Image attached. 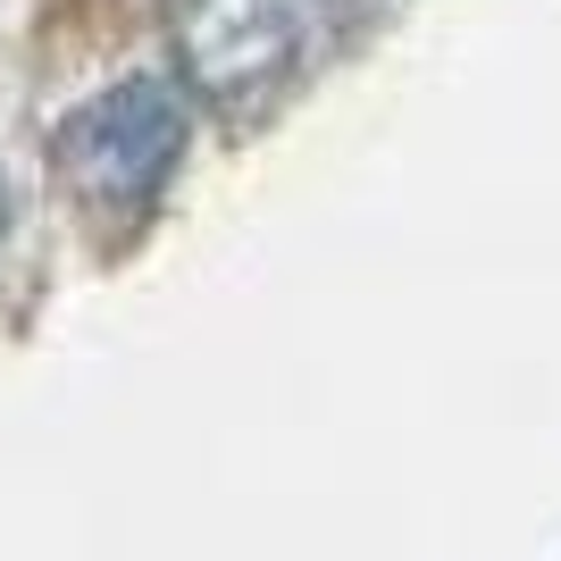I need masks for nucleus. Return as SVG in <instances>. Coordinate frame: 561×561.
<instances>
[{"mask_svg":"<svg viewBox=\"0 0 561 561\" xmlns=\"http://www.w3.org/2000/svg\"><path fill=\"white\" fill-rule=\"evenodd\" d=\"M193 135V101L176 76H126L110 93H93L84 110H68L50 160H59V185L93 210H142L151 193L168 185V168L185 160Z\"/></svg>","mask_w":561,"mask_h":561,"instance_id":"nucleus-1","label":"nucleus"},{"mask_svg":"<svg viewBox=\"0 0 561 561\" xmlns=\"http://www.w3.org/2000/svg\"><path fill=\"white\" fill-rule=\"evenodd\" d=\"M168 43L185 93L243 110L302 59V0H168Z\"/></svg>","mask_w":561,"mask_h":561,"instance_id":"nucleus-2","label":"nucleus"},{"mask_svg":"<svg viewBox=\"0 0 561 561\" xmlns=\"http://www.w3.org/2000/svg\"><path fill=\"white\" fill-rule=\"evenodd\" d=\"M0 227H9V185H0Z\"/></svg>","mask_w":561,"mask_h":561,"instance_id":"nucleus-3","label":"nucleus"}]
</instances>
